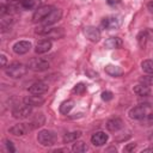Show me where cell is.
<instances>
[{
    "label": "cell",
    "instance_id": "26",
    "mask_svg": "<svg viewBox=\"0 0 153 153\" xmlns=\"http://www.w3.org/2000/svg\"><path fill=\"white\" fill-rule=\"evenodd\" d=\"M85 91H86V86L84 82H79L73 87V93H76V94H84Z\"/></svg>",
    "mask_w": 153,
    "mask_h": 153
},
{
    "label": "cell",
    "instance_id": "12",
    "mask_svg": "<svg viewBox=\"0 0 153 153\" xmlns=\"http://www.w3.org/2000/svg\"><path fill=\"white\" fill-rule=\"evenodd\" d=\"M85 36L91 41V42H98L100 38V31L96 26H87L85 27Z\"/></svg>",
    "mask_w": 153,
    "mask_h": 153
},
{
    "label": "cell",
    "instance_id": "6",
    "mask_svg": "<svg viewBox=\"0 0 153 153\" xmlns=\"http://www.w3.org/2000/svg\"><path fill=\"white\" fill-rule=\"evenodd\" d=\"M32 126L31 123H19V124H14L13 127L10 128V133L16 135V136H22L25 135L27 131L32 130Z\"/></svg>",
    "mask_w": 153,
    "mask_h": 153
},
{
    "label": "cell",
    "instance_id": "1",
    "mask_svg": "<svg viewBox=\"0 0 153 153\" xmlns=\"http://www.w3.org/2000/svg\"><path fill=\"white\" fill-rule=\"evenodd\" d=\"M27 72V67L23 63H19V62H13L12 65H10L7 68H6V74L13 79H18V78H22L26 74Z\"/></svg>",
    "mask_w": 153,
    "mask_h": 153
},
{
    "label": "cell",
    "instance_id": "15",
    "mask_svg": "<svg viewBox=\"0 0 153 153\" xmlns=\"http://www.w3.org/2000/svg\"><path fill=\"white\" fill-rule=\"evenodd\" d=\"M122 127H123V122H122L121 118H117V117L109 120L108 123H106V128H108V130H110V131H117V130H120Z\"/></svg>",
    "mask_w": 153,
    "mask_h": 153
},
{
    "label": "cell",
    "instance_id": "22",
    "mask_svg": "<svg viewBox=\"0 0 153 153\" xmlns=\"http://www.w3.org/2000/svg\"><path fill=\"white\" fill-rule=\"evenodd\" d=\"M80 135H81V131H80V130H74V131L67 133V134L63 136V142H65V143L73 142V141H75L78 137H80Z\"/></svg>",
    "mask_w": 153,
    "mask_h": 153
},
{
    "label": "cell",
    "instance_id": "29",
    "mask_svg": "<svg viewBox=\"0 0 153 153\" xmlns=\"http://www.w3.org/2000/svg\"><path fill=\"white\" fill-rule=\"evenodd\" d=\"M112 97H114V96H112V92H110V91H104V92H102V99L105 100V102L111 100Z\"/></svg>",
    "mask_w": 153,
    "mask_h": 153
},
{
    "label": "cell",
    "instance_id": "2",
    "mask_svg": "<svg viewBox=\"0 0 153 153\" xmlns=\"http://www.w3.org/2000/svg\"><path fill=\"white\" fill-rule=\"evenodd\" d=\"M37 141L42 145V146H51L55 143L56 141V135L54 131L48 130V129H43L37 134Z\"/></svg>",
    "mask_w": 153,
    "mask_h": 153
},
{
    "label": "cell",
    "instance_id": "8",
    "mask_svg": "<svg viewBox=\"0 0 153 153\" xmlns=\"http://www.w3.org/2000/svg\"><path fill=\"white\" fill-rule=\"evenodd\" d=\"M147 114V110H146V106L145 105H137V106H134L129 110V117L133 118V120H141L146 116Z\"/></svg>",
    "mask_w": 153,
    "mask_h": 153
},
{
    "label": "cell",
    "instance_id": "31",
    "mask_svg": "<svg viewBox=\"0 0 153 153\" xmlns=\"http://www.w3.org/2000/svg\"><path fill=\"white\" fill-rule=\"evenodd\" d=\"M1 67H6V56L1 55Z\"/></svg>",
    "mask_w": 153,
    "mask_h": 153
},
{
    "label": "cell",
    "instance_id": "4",
    "mask_svg": "<svg viewBox=\"0 0 153 153\" xmlns=\"http://www.w3.org/2000/svg\"><path fill=\"white\" fill-rule=\"evenodd\" d=\"M53 10H54L53 6H42V7L36 8V11H35V13H33V16H32L33 23H42V22L49 16V13H50Z\"/></svg>",
    "mask_w": 153,
    "mask_h": 153
},
{
    "label": "cell",
    "instance_id": "24",
    "mask_svg": "<svg viewBox=\"0 0 153 153\" xmlns=\"http://www.w3.org/2000/svg\"><path fill=\"white\" fill-rule=\"evenodd\" d=\"M72 149H73L74 152H76V153H82V152L87 151V145H86L85 142H82V141H79V142H75V143L73 145Z\"/></svg>",
    "mask_w": 153,
    "mask_h": 153
},
{
    "label": "cell",
    "instance_id": "18",
    "mask_svg": "<svg viewBox=\"0 0 153 153\" xmlns=\"http://www.w3.org/2000/svg\"><path fill=\"white\" fill-rule=\"evenodd\" d=\"M41 1L42 0H22L20 6L24 10H35V8H38Z\"/></svg>",
    "mask_w": 153,
    "mask_h": 153
},
{
    "label": "cell",
    "instance_id": "17",
    "mask_svg": "<svg viewBox=\"0 0 153 153\" xmlns=\"http://www.w3.org/2000/svg\"><path fill=\"white\" fill-rule=\"evenodd\" d=\"M24 102H25L26 104L31 105V106H37V105H42V104L44 103V99L41 98L39 96L33 94V96H29V97H26V98L24 99Z\"/></svg>",
    "mask_w": 153,
    "mask_h": 153
},
{
    "label": "cell",
    "instance_id": "19",
    "mask_svg": "<svg viewBox=\"0 0 153 153\" xmlns=\"http://www.w3.org/2000/svg\"><path fill=\"white\" fill-rule=\"evenodd\" d=\"M105 72L111 76H121L123 74V71L121 69V67L115 65H108L105 67Z\"/></svg>",
    "mask_w": 153,
    "mask_h": 153
},
{
    "label": "cell",
    "instance_id": "9",
    "mask_svg": "<svg viewBox=\"0 0 153 153\" xmlns=\"http://www.w3.org/2000/svg\"><path fill=\"white\" fill-rule=\"evenodd\" d=\"M61 16H62L61 10H59V8H54V10L49 13V16H48L43 22H42V25L49 26V25H51V24L56 23L57 20H60V19H61Z\"/></svg>",
    "mask_w": 153,
    "mask_h": 153
},
{
    "label": "cell",
    "instance_id": "3",
    "mask_svg": "<svg viewBox=\"0 0 153 153\" xmlns=\"http://www.w3.org/2000/svg\"><path fill=\"white\" fill-rule=\"evenodd\" d=\"M31 112H32V106L26 104V103L22 104V105H17L12 110V115L16 118H26L30 116Z\"/></svg>",
    "mask_w": 153,
    "mask_h": 153
},
{
    "label": "cell",
    "instance_id": "33",
    "mask_svg": "<svg viewBox=\"0 0 153 153\" xmlns=\"http://www.w3.org/2000/svg\"><path fill=\"white\" fill-rule=\"evenodd\" d=\"M147 7H148V10H149V12H151V13H153V1H151V2H148V4H147Z\"/></svg>",
    "mask_w": 153,
    "mask_h": 153
},
{
    "label": "cell",
    "instance_id": "30",
    "mask_svg": "<svg viewBox=\"0 0 153 153\" xmlns=\"http://www.w3.org/2000/svg\"><path fill=\"white\" fill-rule=\"evenodd\" d=\"M6 142V147H7V149L10 151V152H16V148H14V146H13V143H12V141H10V140H6L5 141Z\"/></svg>",
    "mask_w": 153,
    "mask_h": 153
},
{
    "label": "cell",
    "instance_id": "16",
    "mask_svg": "<svg viewBox=\"0 0 153 153\" xmlns=\"http://www.w3.org/2000/svg\"><path fill=\"white\" fill-rule=\"evenodd\" d=\"M104 45L108 49H117V48L122 47V39L120 37H110L105 41Z\"/></svg>",
    "mask_w": 153,
    "mask_h": 153
},
{
    "label": "cell",
    "instance_id": "20",
    "mask_svg": "<svg viewBox=\"0 0 153 153\" xmlns=\"http://www.w3.org/2000/svg\"><path fill=\"white\" fill-rule=\"evenodd\" d=\"M133 90H134V92H135L137 96H140V97H142V96H148V94L151 93L149 86H146V85H143V84H139V85L134 86Z\"/></svg>",
    "mask_w": 153,
    "mask_h": 153
},
{
    "label": "cell",
    "instance_id": "5",
    "mask_svg": "<svg viewBox=\"0 0 153 153\" xmlns=\"http://www.w3.org/2000/svg\"><path fill=\"white\" fill-rule=\"evenodd\" d=\"M29 68L35 71V72H43V71H47L49 68V62L43 60V59H39V57H35V59H31L30 62H29Z\"/></svg>",
    "mask_w": 153,
    "mask_h": 153
},
{
    "label": "cell",
    "instance_id": "25",
    "mask_svg": "<svg viewBox=\"0 0 153 153\" xmlns=\"http://www.w3.org/2000/svg\"><path fill=\"white\" fill-rule=\"evenodd\" d=\"M140 82L146 86H153V74L143 75L142 78H140Z\"/></svg>",
    "mask_w": 153,
    "mask_h": 153
},
{
    "label": "cell",
    "instance_id": "35",
    "mask_svg": "<svg viewBox=\"0 0 153 153\" xmlns=\"http://www.w3.org/2000/svg\"><path fill=\"white\" fill-rule=\"evenodd\" d=\"M7 1H10V2H13V1H18V0H7Z\"/></svg>",
    "mask_w": 153,
    "mask_h": 153
},
{
    "label": "cell",
    "instance_id": "32",
    "mask_svg": "<svg viewBox=\"0 0 153 153\" xmlns=\"http://www.w3.org/2000/svg\"><path fill=\"white\" fill-rule=\"evenodd\" d=\"M135 147H136V145H135V143H131V145L127 146V147L124 148V151H131V149H134Z\"/></svg>",
    "mask_w": 153,
    "mask_h": 153
},
{
    "label": "cell",
    "instance_id": "34",
    "mask_svg": "<svg viewBox=\"0 0 153 153\" xmlns=\"http://www.w3.org/2000/svg\"><path fill=\"white\" fill-rule=\"evenodd\" d=\"M143 152H153V147H148V148H145Z\"/></svg>",
    "mask_w": 153,
    "mask_h": 153
},
{
    "label": "cell",
    "instance_id": "7",
    "mask_svg": "<svg viewBox=\"0 0 153 153\" xmlns=\"http://www.w3.org/2000/svg\"><path fill=\"white\" fill-rule=\"evenodd\" d=\"M48 91V85L43 81H37L33 82L30 87H29V92L31 94H36V96H41L43 93H45Z\"/></svg>",
    "mask_w": 153,
    "mask_h": 153
},
{
    "label": "cell",
    "instance_id": "13",
    "mask_svg": "<svg viewBox=\"0 0 153 153\" xmlns=\"http://www.w3.org/2000/svg\"><path fill=\"white\" fill-rule=\"evenodd\" d=\"M108 141V135L104 131H97L91 136V142L94 146H103Z\"/></svg>",
    "mask_w": 153,
    "mask_h": 153
},
{
    "label": "cell",
    "instance_id": "10",
    "mask_svg": "<svg viewBox=\"0 0 153 153\" xmlns=\"http://www.w3.org/2000/svg\"><path fill=\"white\" fill-rule=\"evenodd\" d=\"M31 48V43L29 41H19L17 43H14L13 45V51L18 55H23L26 54Z\"/></svg>",
    "mask_w": 153,
    "mask_h": 153
},
{
    "label": "cell",
    "instance_id": "11",
    "mask_svg": "<svg viewBox=\"0 0 153 153\" xmlns=\"http://www.w3.org/2000/svg\"><path fill=\"white\" fill-rule=\"evenodd\" d=\"M121 25V22L117 17H106L102 20V26L104 29L111 30V29H117Z\"/></svg>",
    "mask_w": 153,
    "mask_h": 153
},
{
    "label": "cell",
    "instance_id": "14",
    "mask_svg": "<svg viewBox=\"0 0 153 153\" xmlns=\"http://www.w3.org/2000/svg\"><path fill=\"white\" fill-rule=\"evenodd\" d=\"M50 49H51V41H49V39H42V41L37 42L35 51L37 54H44V53H48Z\"/></svg>",
    "mask_w": 153,
    "mask_h": 153
},
{
    "label": "cell",
    "instance_id": "23",
    "mask_svg": "<svg viewBox=\"0 0 153 153\" xmlns=\"http://www.w3.org/2000/svg\"><path fill=\"white\" fill-rule=\"evenodd\" d=\"M141 67H142L143 72H146L148 74H152L153 73V60H145V61H142Z\"/></svg>",
    "mask_w": 153,
    "mask_h": 153
},
{
    "label": "cell",
    "instance_id": "27",
    "mask_svg": "<svg viewBox=\"0 0 153 153\" xmlns=\"http://www.w3.org/2000/svg\"><path fill=\"white\" fill-rule=\"evenodd\" d=\"M142 126H153V114H146L143 118H141Z\"/></svg>",
    "mask_w": 153,
    "mask_h": 153
},
{
    "label": "cell",
    "instance_id": "21",
    "mask_svg": "<svg viewBox=\"0 0 153 153\" xmlns=\"http://www.w3.org/2000/svg\"><path fill=\"white\" fill-rule=\"evenodd\" d=\"M73 106H74V102H73L72 99L65 100V102H62L61 105H60V112L63 114V115H67V114L73 109Z\"/></svg>",
    "mask_w": 153,
    "mask_h": 153
},
{
    "label": "cell",
    "instance_id": "28",
    "mask_svg": "<svg viewBox=\"0 0 153 153\" xmlns=\"http://www.w3.org/2000/svg\"><path fill=\"white\" fill-rule=\"evenodd\" d=\"M140 103L145 106H152L153 105V98L149 96H142V98L140 99Z\"/></svg>",
    "mask_w": 153,
    "mask_h": 153
}]
</instances>
